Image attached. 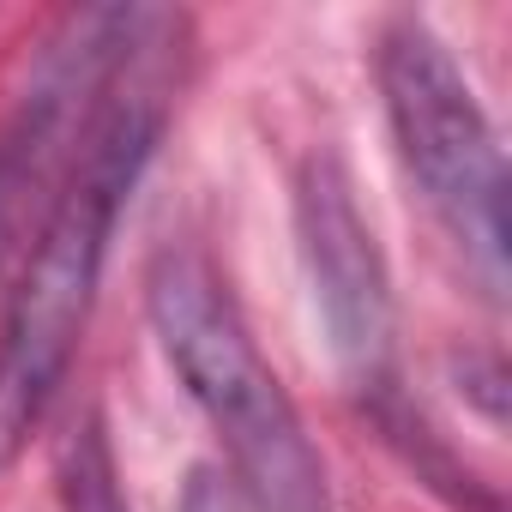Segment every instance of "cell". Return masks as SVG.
<instances>
[{"label":"cell","instance_id":"1","mask_svg":"<svg viewBox=\"0 0 512 512\" xmlns=\"http://www.w3.org/2000/svg\"><path fill=\"white\" fill-rule=\"evenodd\" d=\"M157 13H139V31L91 109L67 181L31 241V260L0 314V470H13L31 446L43 410L55 404L85 320L97 308V278L109 260V235L163 139V85L145 73V37Z\"/></svg>","mask_w":512,"mask_h":512},{"label":"cell","instance_id":"2","mask_svg":"<svg viewBox=\"0 0 512 512\" xmlns=\"http://www.w3.org/2000/svg\"><path fill=\"white\" fill-rule=\"evenodd\" d=\"M145 314L163 362L205 410L229 458L235 500L247 512H332L326 458L308 440L302 410L290 404L284 380L260 356L229 296V278L211 266L205 247L193 241L157 247L145 272Z\"/></svg>","mask_w":512,"mask_h":512},{"label":"cell","instance_id":"3","mask_svg":"<svg viewBox=\"0 0 512 512\" xmlns=\"http://www.w3.org/2000/svg\"><path fill=\"white\" fill-rule=\"evenodd\" d=\"M374 79L422 205L464 253L482 296L500 302L506 296V151L464 67L452 61V49L422 13H392L374 43Z\"/></svg>","mask_w":512,"mask_h":512},{"label":"cell","instance_id":"4","mask_svg":"<svg viewBox=\"0 0 512 512\" xmlns=\"http://www.w3.org/2000/svg\"><path fill=\"white\" fill-rule=\"evenodd\" d=\"M296 241L314 284V308L344 380L380 416L398 404V302L386 253L356 205V181L332 151L302 157L296 169Z\"/></svg>","mask_w":512,"mask_h":512},{"label":"cell","instance_id":"5","mask_svg":"<svg viewBox=\"0 0 512 512\" xmlns=\"http://www.w3.org/2000/svg\"><path fill=\"white\" fill-rule=\"evenodd\" d=\"M55 482H61V506L67 512H133L127 494H121V464H115V446H109L97 410L67 434Z\"/></svg>","mask_w":512,"mask_h":512},{"label":"cell","instance_id":"6","mask_svg":"<svg viewBox=\"0 0 512 512\" xmlns=\"http://www.w3.org/2000/svg\"><path fill=\"white\" fill-rule=\"evenodd\" d=\"M187 512H247L241 500H235V488H223L217 476H193V488H187Z\"/></svg>","mask_w":512,"mask_h":512}]
</instances>
